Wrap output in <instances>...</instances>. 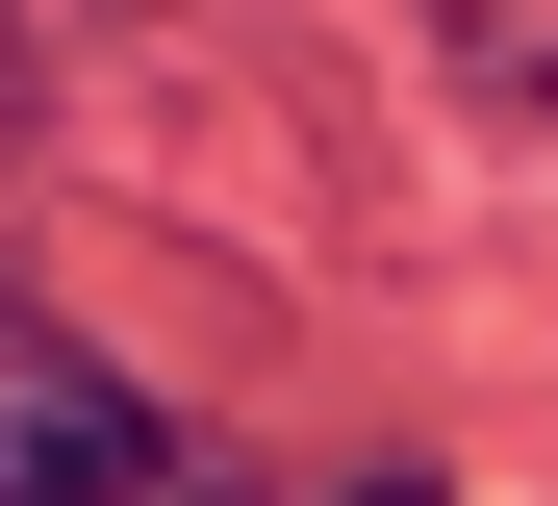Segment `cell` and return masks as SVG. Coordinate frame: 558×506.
Returning <instances> with one entry per match:
<instances>
[{
	"label": "cell",
	"instance_id": "2",
	"mask_svg": "<svg viewBox=\"0 0 558 506\" xmlns=\"http://www.w3.org/2000/svg\"><path fill=\"white\" fill-rule=\"evenodd\" d=\"M432 51L483 76V101H533V127H558V0H432Z\"/></svg>",
	"mask_w": 558,
	"mask_h": 506
},
{
	"label": "cell",
	"instance_id": "1",
	"mask_svg": "<svg viewBox=\"0 0 558 506\" xmlns=\"http://www.w3.org/2000/svg\"><path fill=\"white\" fill-rule=\"evenodd\" d=\"M0 506H204V456H178L76 330H26V304H0Z\"/></svg>",
	"mask_w": 558,
	"mask_h": 506
}]
</instances>
